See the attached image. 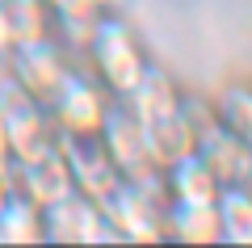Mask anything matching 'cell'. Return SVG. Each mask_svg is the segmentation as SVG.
<instances>
[{
    "instance_id": "cell-22",
    "label": "cell",
    "mask_w": 252,
    "mask_h": 248,
    "mask_svg": "<svg viewBox=\"0 0 252 248\" xmlns=\"http://www.w3.org/2000/svg\"><path fill=\"white\" fill-rule=\"evenodd\" d=\"M93 4H97L101 13H126V4H130V0H93Z\"/></svg>"
},
{
    "instance_id": "cell-5",
    "label": "cell",
    "mask_w": 252,
    "mask_h": 248,
    "mask_svg": "<svg viewBox=\"0 0 252 248\" xmlns=\"http://www.w3.org/2000/svg\"><path fill=\"white\" fill-rule=\"evenodd\" d=\"M97 206L109 231L118 236V244H160L164 240V202L135 189L130 181H118Z\"/></svg>"
},
{
    "instance_id": "cell-15",
    "label": "cell",
    "mask_w": 252,
    "mask_h": 248,
    "mask_svg": "<svg viewBox=\"0 0 252 248\" xmlns=\"http://www.w3.org/2000/svg\"><path fill=\"white\" fill-rule=\"evenodd\" d=\"M0 30L13 42H30V38L51 34V9L46 0H0Z\"/></svg>"
},
{
    "instance_id": "cell-24",
    "label": "cell",
    "mask_w": 252,
    "mask_h": 248,
    "mask_svg": "<svg viewBox=\"0 0 252 248\" xmlns=\"http://www.w3.org/2000/svg\"><path fill=\"white\" fill-rule=\"evenodd\" d=\"M4 51H9V38H4V30H0V55H4Z\"/></svg>"
},
{
    "instance_id": "cell-18",
    "label": "cell",
    "mask_w": 252,
    "mask_h": 248,
    "mask_svg": "<svg viewBox=\"0 0 252 248\" xmlns=\"http://www.w3.org/2000/svg\"><path fill=\"white\" fill-rule=\"evenodd\" d=\"M215 114L235 139L252 147V89L248 84H227L215 97Z\"/></svg>"
},
{
    "instance_id": "cell-13",
    "label": "cell",
    "mask_w": 252,
    "mask_h": 248,
    "mask_svg": "<svg viewBox=\"0 0 252 248\" xmlns=\"http://www.w3.org/2000/svg\"><path fill=\"white\" fill-rule=\"evenodd\" d=\"M122 101H126V109H130L139 122H152V118H164V114H172V109H181V89L160 68L147 63V71L139 76V84L126 93Z\"/></svg>"
},
{
    "instance_id": "cell-4",
    "label": "cell",
    "mask_w": 252,
    "mask_h": 248,
    "mask_svg": "<svg viewBox=\"0 0 252 248\" xmlns=\"http://www.w3.org/2000/svg\"><path fill=\"white\" fill-rule=\"evenodd\" d=\"M109 106H114V97L105 93L97 76L67 68V76L59 80V89L46 101V114H51L55 135H97Z\"/></svg>"
},
{
    "instance_id": "cell-3",
    "label": "cell",
    "mask_w": 252,
    "mask_h": 248,
    "mask_svg": "<svg viewBox=\"0 0 252 248\" xmlns=\"http://www.w3.org/2000/svg\"><path fill=\"white\" fill-rule=\"evenodd\" d=\"M0 126H4L13 160H34L55 147V126L46 106L38 97H30L13 76L0 80Z\"/></svg>"
},
{
    "instance_id": "cell-14",
    "label": "cell",
    "mask_w": 252,
    "mask_h": 248,
    "mask_svg": "<svg viewBox=\"0 0 252 248\" xmlns=\"http://www.w3.org/2000/svg\"><path fill=\"white\" fill-rule=\"evenodd\" d=\"M219 189L223 185H219L215 173L202 164L198 151L164 169V194H168V202H215Z\"/></svg>"
},
{
    "instance_id": "cell-7",
    "label": "cell",
    "mask_w": 252,
    "mask_h": 248,
    "mask_svg": "<svg viewBox=\"0 0 252 248\" xmlns=\"http://www.w3.org/2000/svg\"><path fill=\"white\" fill-rule=\"evenodd\" d=\"M55 147L63 151V160H67L72 189L84 194V198H93V202H101V198L122 181L97 135H55Z\"/></svg>"
},
{
    "instance_id": "cell-17",
    "label": "cell",
    "mask_w": 252,
    "mask_h": 248,
    "mask_svg": "<svg viewBox=\"0 0 252 248\" xmlns=\"http://www.w3.org/2000/svg\"><path fill=\"white\" fill-rule=\"evenodd\" d=\"M42 240V211L30 198L13 194L0 206V244H38Z\"/></svg>"
},
{
    "instance_id": "cell-23",
    "label": "cell",
    "mask_w": 252,
    "mask_h": 248,
    "mask_svg": "<svg viewBox=\"0 0 252 248\" xmlns=\"http://www.w3.org/2000/svg\"><path fill=\"white\" fill-rule=\"evenodd\" d=\"M13 198V181H9V173H0V206Z\"/></svg>"
},
{
    "instance_id": "cell-6",
    "label": "cell",
    "mask_w": 252,
    "mask_h": 248,
    "mask_svg": "<svg viewBox=\"0 0 252 248\" xmlns=\"http://www.w3.org/2000/svg\"><path fill=\"white\" fill-rule=\"evenodd\" d=\"M4 55H9V76L17 80L30 97H38L42 106L51 101V93L59 89V80L72 68V63H67V51H63L51 34L30 38V42H13Z\"/></svg>"
},
{
    "instance_id": "cell-12",
    "label": "cell",
    "mask_w": 252,
    "mask_h": 248,
    "mask_svg": "<svg viewBox=\"0 0 252 248\" xmlns=\"http://www.w3.org/2000/svg\"><path fill=\"white\" fill-rule=\"evenodd\" d=\"M164 240H177V244H223L215 202H168L164 206Z\"/></svg>"
},
{
    "instance_id": "cell-19",
    "label": "cell",
    "mask_w": 252,
    "mask_h": 248,
    "mask_svg": "<svg viewBox=\"0 0 252 248\" xmlns=\"http://www.w3.org/2000/svg\"><path fill=\"white\" fill-rule=\"evenodd\" d=\"M181 114H185V122L193 126V135H206L210 126H219L215 101H202V97H193V93H181Z\"/></svg>"
},
{
    "instance_id": "cell-21",
    "label": "cell",
    "mask_w": 252,
    "mask_h": 248,
    "mask_svg": "<svg viewBox=\"0 0 252 248\" xmlns=\"http://www.w3.org/2000/svg\"><path fill=\"white\" fill-rule=\"evenodd\" d=\"M13 169V151H9V139H4V126H0V173Z\"/></svg>"
},
{
    "instance_id": "cell-2",
    "label": "cell",
    "mask_w": 252,
    "mask_h": 248,
    "mask_svg": "<svg viewBox=\"0 0 252 248\" xmlns=\"http://www.w3.org/2000/svg\"><path fill=\"white\" fill-rule=\"evenodd\" d=\"M97 139H101V147L109 151L118 177L130 181L135 189H143V194H152L156 202L168 206V194H164V169H156V160L147 156L143 126H139V118L126 109L122 97H114V106L105 109V122H101Z\"/></svg>"
},
{
    "instance_id": "cell-16",
    "label": "cell",
    "mask_w": 252,
    "mask_h": 248,
    "mask_svg": "<svg viewBox=\"0 0 252 248\" xmlns=\"http://www.w3.org/2000/svg\"><path fill=\"white\" fill-rule=\"evenodd\" d=\"M223 244H252V189L248 185H223L215 198Z\"/></svg>"
},
{
    "instance_id": "cell-9",
    "label": "cell",
    "mask_w": 252,
    "mask_h": 248,
    "mask_svg": "<svg viewBox=\"0 0 252 248\" xmlns=\"http://www.w3.org/2000/svg\"><path fill=\"white\" fill-rule=\"evenodd\" d=\"M9 181H13V194L30 198L38 211H46V206L63 202L67 194H76L72 189V173H67V160H63L59 147L42 151V156H34V160H13Z\"/></svg>"
},
{
    "instance_id": "cell-11",
    "label": "cell",
    "mask_w": 252,
    "mask_h": 248,
    "mask_svg": "<svg viewBox=\"0 0 252 248\" xmlns=\"http://www.w3.org/2000/svg\"><path fill=\"white\" fill-rule=\"evenodd\" d=\"M139 126H143V143H147V156L156 160V169H168V164L198 151V135H193V126L185 122L181 109L152 118V122H139Z\"/></svg>"
},
{
    "instance_id": "cell-20",
    "label": "cell",
    "mask_w": 252,
    "mask_h": 248,
    "mask_svg": "<svg viewBox=\"0 0 252 248\" xmlns=\"http://www.w3.org/2000/svg\"><path fill=\"white\" fill-rule=\"evenodd\" d=\"M46 9H51L55 21H97L101 9L93 0H46Z\"/></svg>"
},
{
    "instance_id": "cell-10",
    "label": "cell",
    "mask_w": 252,
    "mask_h": 248,
    "mask_svg": "<svg viewBox=\"0 0 252 248\" xmlns=\"http://www.w3.org/2000/svg\"><path fill=\"white\" fill-rule=\"evenodd\" d=\"M198 156L215 173L219 185H252V147L240 143L223 122L198 135Z\"/></svg>"
},
{
    "instance_id": "cell-8",
    "label": "cell",
    "mask_w": 252,
    "mask_h": 248,
    "mask_svg": "<svg viewBox=\"0 0 252 248\" xmlns=\"http://www.w3.org/2000/svg\"><path fill=\"white\" fill-rule=\"evenodd\" d=\"M42 240L46 244H101V240L118 236L109 231V223L101 219V206L84 194H67L63 202L42 211Z\"/></svg>"
},
{
    "instance_id": "cell-1",
    "label": "cell",
    "mask_w": 252,
    "mask_h": 248,
    "mask_svg": "<svg viewBox=\"0 0 252 248\" xmlns=\"http://www.w3.org/2000/svg\"><path fill=\"white\" fill-rule=\"evenodd\" d=\"M84 51H89V59H93V76L105 84L109 97H126V93L139 84V76L147 71L143 42H139L135 30L126 26L122 13H101Z\"/></svg>"
}]
</instances>
